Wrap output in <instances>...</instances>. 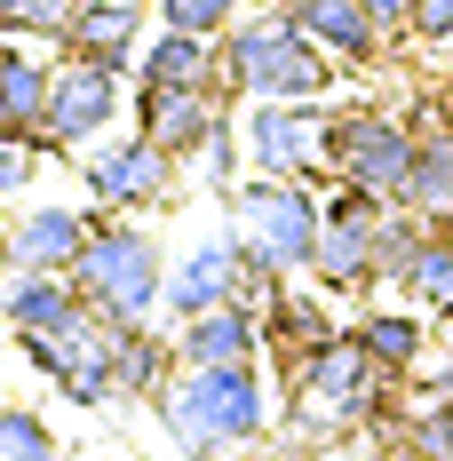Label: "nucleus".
Masks as SVG:
<instances>
[{"label":"nucleus","instance_id":"nucleus-1","mask_svg":"<svg viewBox=\"0 0 453 461\" xmlns=\"http://www.w3.org/2000/svg\"><path fill=\"white\" fill-rule=\"evenodd\" d=\"M151 421L168 429L183 461H231L271 438V382L263 358L247 366H176V382L151 398Z\"/></svg>","mask_w":453,"mask_h":461},{"label":"nucleus","instance_id":"nucleus-2","mask_svg":"<svg viewBox=\"0 0 453 461\" xmlns=\"http://www.w3.org/2000/svg\"><path fill=\"white\" fill-rule=\"evenodd\" d=\"M334 95V56L303 41L286 8L239 16L223 32V104H326Z\"/></svg>","mask_w":453,"mask_h":461},{"label":"nucleus","instance_id":"nucleus-3","mask_svg":"<svg viewBox=\"0 0 453 461\" xmlns=\"http://www.w3.org/2000/svg\"><path fill=\"white\" fill-rule=\"evenodd\" d=\"M72 286L104 326H151L159 294H168V247L136 215H95L88 247L72 263Z\"/></svg>","mask_w":453,"mask_h":461},{"label":"nucleus","instance_id":"nucleus-4","mask_svg":"<svg viewBox=\"0 0 453 461\" xmlns=\"http://www.w3.org/2000/svg\"><path fill=\"white\" fill-rule=\"evenodd\" d=\"M326 176L374 199H398L413 167V120H398L390 104H350V112H326V143H318Z\"/></svg>","mask_w":453,"mask_h":461},{"label":"nucleus","instance_id":"nucleus-5","mask_svg":"<svg viewBox=\"0 0 453 461\" xmlns=\"http://www.w3.org/2000/svg\"><path fill=\"white\" fill-rule=\"evenodd\" d=\"M231 230L247 255H263L271 271H311L318 247V184H294V176H247L231 191Z\"/></svg>","mask_w":453,"mask_h":461},{"label":"nucleus","instance_id":"nucleus-6","mask_svg":"<svg viewBox=\"0 0 453 461\" xmlns=\"http://www.w3.org/2000/svg\"><path fill=\"white\" fill-rule=\"evenodd\" d=\"M128 120V72H104L88 56H56L48 64V120H41V151L72 159L95 136H112Z\"/></svg>","mask_w":453,"mask_h":461},{"label":"nucleus","instance_id":"nucleus-7","mask_svg":"<svg viewBox=\"0 0 453 461\" xmlns=\"http://www.w3.org/2000/svg\"><path fill=\"white\" fill-rule=\"evenodd\" d=\"M72 159H80V191H88L95 215H143V207H159L168 184H176V159L151 136H136V128L128 136H95Z\"/></svg>","mask_w":453,"mask_h":461},{"label":"nucleus","instance_id":"nucleus-8","mask_svg":"<svg viewBox=\"0 0 453 461\" xmlns=\"http://www.w3.org/2000/svg\"><path fill=\"white\" fill-rule=\"evenodd\" d=\"M390 215V199H374V191H350L334 184L318 199V247H311V278L326 294H366L374 286V230Z\"/></svg>","mask_w":453,"mask_h":461},{"label":"nucleus","instance_id":"nucleus-9","mask_svg":"<svg viewBox=\"0 0 453 461\" xmlns=\"http://www.w3.org/2000/svg\"><path fill=\"white\" fill-rule=\"evenodd\" d=\"M112 342H120V326H104L95 311H80L56 334H16L24 366L41 382H56L72 406H112Z\"/></svg>","mask_w":453,"mask_h":461},{"label":"nucleus","instance_id":"nucleus-10","mask_svg":"<svg viewBox=\"0 0 453 461\" xmlns=\"http://www.w3.org/2000/svg\"><path fill=\"white\" fill-rule=\"evenodd\" d=\"M326 104H247L239 112V151L247 176H294V184H326Z\"/></svg>","mask_w":453,"mask_h":461},{"label":"nucleus","instance_id":"nucleus-11","mask_svg":"<svg viewBox=\"0 0 453 461\" xmlns=\"http://www.w3.org/2000/svg\"><path fill=\"white\" fill-rule=\"evenodd\" d=\"M95 230V207H72V199H32L16 223L0 230L8 239V271H72L80 247Z\"/></svg>","mask_w":453,"mask_h":461},{"label":"nucleus","instance_id":"nucleus-12","mask_svg":"<svg viewBox=\"0 0 453 461\" xmlns=\"http://www.w3.org/2000/svg\"><path fill=\"white\" fill-rule=\"evenodd\" d=\"M223 112H231V104L215 88H136V112H128V120H136V136H151L183 167V159L207 151V136H215Z\"/></svg>","mask_w":453,"mask_h":461},{"label":"nucleus","instance_id":"nucleus-13","mask_svg":"<svg viewBox=\"0 0 453 461\" xmlns=\"http://www.w3.org/2000/svg\"><path fill=\"white\" fill-rule=\"evenodd\" d=\"M239 230H223V239H191V255L183 263H168V294H159V311L168 319H199V311H215V303H231L239 294Z\"/></svg>","mask_w":453,"mask_h":461},{"label":"nucleus","instance_id":"nucleus-14","mask_svg":"<svg viewBox=\"0 0 453 461\" xmlns=\"http://www.w3.org/2000/svg\"><path fill=\"white\" fill-rule=\"evenodd\" d=\"M56 48H64V56H88V64H104V72H136V56H143V0H80Z\"/></svg>","mask_w":453,"mask_h":461},{"label":"nucleus","instance_id":"nucleus-15","mask_svg":"<svg viewBox=\"0 0 453 461\" xmlns=\"http://www.w3.org/2000/svg\"><path fill=\"white\" fill-rule=\"evenodd\" d=\"M286 16H294V24H303V41L311 48H326V56H334V64H382V24H374V16H366V0H286Z\"/></svg>","mask_w":453,"mask_h":461},{"label":"nucleus","instance_id":"nucleus-16","mask_svg":"<svg viewBox=\"0 0 453 461\" xmlns=\"http://www.w3.org/2000/svg\"><path fill=\"white\" fill-rule=\"evenodd\" d=\"M136 88H215L223 95V41H199V32L159 24L136 56Z\"/></svg>","mask_w":453,"mask_h":461},{"label":"nucleus","instance_id":"nucleus-17","mask_svg":"<svg viewBox=\"0 0 453 461\" xmlns=\"http://www.w3.org/2000/svg\"><path fill=\"white\" fill-rule=\"evenodd\" d=\"M398 207L421 215L430 230L453 223V120H413V167H406Z\"/></svg>","mask_w":453,"mask_h":461},{"label":"nucleus","instance_id":"nucleus-18","mask_svg":"<svg viewBox=\"0 0 453 461\" xmlns=\"http://www.w3.org/2000/svg\"><path fill=\"white\" fill-rule=\"evenodd\" d=\"M176 358L183 366H247V358H263V319L239 303H215L176 326Z\"/></svg>","mask_w":453,"mask_h":461},{"label":"nucleus","instance_id":"nucleus-19","mask_svg":"<svg viewBox=\"0 0 453 461\" xmlns=\"http://www.w3.org/2000/svg\"><path fill=\"white\" fill-rule=\"evenodd\" d=\"M80 311H88V303H80L72 271H8V286H0L8 334H56V326H72Z\"/></svg>","mask_w":453,"mask_h":461},{"label":"nucleus","instance_id":"nucleus-20","mask_svg":"<svg viewBox=\"0 0 453 461\" xmlns=\"http://www.w3.org/2000/svg\"><path fill=\"white\" fill-rule=\"evenodd\" d=\"M41 120H48V56L8 41L0 48V136L41 151Z\"/></svg>","mask_w":453,"mask_h":461},{"label":"nucleus","instance_id":"nucleus-21","mask_svg":"<svg viewBox=\"0 0 453 461\" xmlns=\"http://www.w3.org/2000/svg\"><path fill=\"white\" fill-rule=\"evenodd\" d=\"M176 334H151V326H120V342H112V398H136L151 406L168 382H176Z\"/></svg>","mask_w":453,"mask_h":461},{"label":"nucleus","instance_id":"nucleus-22","mask_svg":"<svg viewBox=\"0 0 453 461\" xmlns=\"http://www.w3.org/2000/svg\"><path fill=\"white\" fill-rule=\"evenodd\" d=\"M334 334H342V326H334V311H326L318 294H278L271 311H263V350L278 358L286 382H294V366L311 358L318 342H334Z\"/></svg>","mask_w":453,"mask_h":461},{"label":"nucleus","instance_id":"nucleus-23","mask_svg":"<svg viewBox=\"0 0 453 461\" xmlns=\"http://www.w3.org/2000/svg\"><path fill=\"white\" fill-rule=\"evenodd\" d=\"M350 334L366 342V358L390 374V382H413L421 374V319L413 311H366Z\"/></svg>","mask_w":453,"mask_h":461},{"label":"nucleus","instance_id":"nucleus-24","mask_svg":"<svg viewBox=\"0 0 453 461\" xmlns=\"http://www.w3.org/2000/svg\"><path fill=\"white\" fill-rule=\"evenodd\" d=\"M406 294L430 319H453V230H430L421 239V255H413V271H406Z\"/></svg>","mask_w":453,"mask_h":461},{"label":"nucleus","instance_id":"nucleus-25","mask_svg":"<svg viewBox=\"0 0 453 461\" xmlns=\"http://www.w3.org/2000/svg\"><path fill=\"white\" fill-rule=\"evenodd\" d=\"M0 461H64V454H56V429L32 406H0Z\"/></svg>","mask_w":453,"mask_h":461},{"label":"nucleus","instance_id":"nucleus-26","mask_svg":"<svg viewBox=\"0 0 453 461\" xmlns=\"http://www.w3.org/2000/svg\"><path fill=\"white\" fill-rule=\"evenodd\" d=\"M239 8H247V0H159V24L199 32V41H223L231 24H239Z\"/></svg>","mask_w":453,"mask_h":461},{"label":"nucleus","instance_id":"nucleus-27","mask_svg":"<svg viewBox=\"0 0 453 461\" xmlns=\"http://www.w3.org/2000/svg\"><path fill=\"white\" fill-rule=\"evenodd\" d=\"M41 159H48V151H32V143H8V136H0V207H16V199L32 191Z\"/></svg>","mask_w":453,"mask_h":461},{"label":"nucleus","instance_id":"nucleus-28","mask_svg":"<svg viewBox=\"0 0 453 461\" xmlns=\"http://www.w3.org/2000/svg\"><path fill=\"white\" fill-rule=\"evenodd\" d=\"M406 41L413 48H453V0H413Z\"/></svg>","mask_w":453,"mask_h":461},{"label":"nucleus","instance_id":"nucleus-29","mask_svg":"<svg viewBox=\"0 0 453 461\" xmlns=\"http://www.w3.org/2000/svg\"><path fill=\"white\" fill-rule=\"evenodd\" d=\"M382 461H421V454H382Z\"/></svg>","mask_w":453,"mask_h":461},{"label":"nucleus","instance_id":"nucleus-30","mask_svg":"<svg viewBox=\"0 0 453 461\" xmlns=\"http://www.w3.org/2000/svg\"><path fill=\"white\" fill-rule=\"evenodd\" d=\"M446 230H453V223H446Z\"/></svg>","mask_w":453,"mask_h":461}]
</instances>
